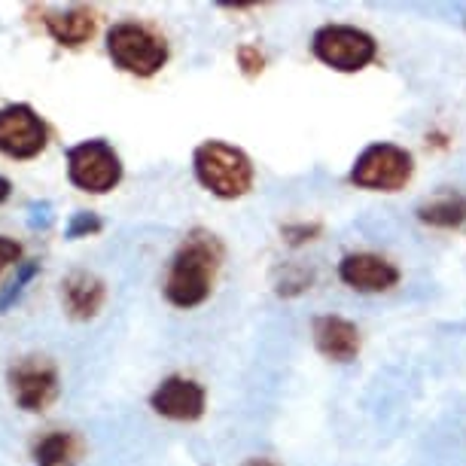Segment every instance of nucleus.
Wrapping results in <instances>:
<instances>
[{"label": "nucleus", "mask_w": 466, "mask_h": 466, "mask_svg": "<svg viewBox=\"0 0 466 466\" xmlns=\"http://www.w3.org/2000/svg\"><path fill=\"white\" fill-rule=\"evenodd\" d=\"M223 262V244L210 232H192L180 250L174 253L168 280H165V296L177 308H196L210 296V284Z\"/></svg>", "instance_id": "obj_1"}, {"label": "nucleus", "mask_w": 466, "mask_h": 466, "mask_svg": "<svg viewBox=\"0 0 466 466\" xmlns=\"http://www.w3.org/2000/svg\"><path fill=\"white\" fill-rule=\"evenodd\" d=\"M192 168L201 187L214 192L217 198H241L253 187V162L248 153L223 140H205L196 147Z\"/></svg>", "instance_id": "obj_2"}, {"label": "nucleus", "mask_w": 466, "mask_h": 466, "mask_svg": "<svg viewBox=\"0 0 466 466\" xmlns=\"http://www.w3.org/2000/svg\"><path fill=\"white\" fill-rule=\"evenodd\" d=\"M107 52L113 65L135 76H153L159 74L168 61V46L162 37L135 22H119L107 31Z\"/></svg>", "instance_id": "obj_3"}, {"label": "nucleus", "mask_w": 466, "mask_h": 466, "mask_svg": "<svg viewBox=\"0 0 466 466\" xmlns=\"http://www.w3.org/2000/svg\"><path fill=\"white\" fill-rule=\"evenodd\" d=\"M67 180L74 183L76 189L92 192V196H101V192H110L113 187H119L122 162H119L116 149L101 137L74 144L67 149Z\"/></svg>", "instance_id": "obj_4"}, {"label": "nucleus", "mask_w": 466, "mask_h": 466, "mask_svg": "<svg viewBox=\"0 0 466 466\" xmlns=\"http://www.w3.org/2000/svg\"><path fill=\"white\" fill-rule=\"evenodd\" d=\"M411 156L397 144H372L360 153V159L350 168V183L360 189L397 192L411 180Z\"/></svg>", "instance_id": "obj_5"}, {"label": "nucleus", "mask_w": 466, "mask_h": 466, "mask_svg": "<svg viewBox=\"0 0 466 466\" xmlns=\"http://www.w3.org/2000/svg\"><path fill=\"white\" fill-rule=\"evenodd\" d=\"M311 49L327 67L345 70V74L369 67L378 56L375 40L366 31L350 28V25H327V28H320L314 34Z\"/></svg>", "instance_id": "obj_6"}, {"label": "nucleus", "mask_w": 466, "mask_h": 466, "mask_svg": "<svg viewBox=\"0 0 466 466\" xmlns=\"http://www.w3.org/2000/svg\"><path fill=\"white\" fill-rule=\"evenodd\" d=\"M49 144V128L31 104H6L0 107V153L15 162H28Z\"/></svg>", "instance_id": "obj_7"}, {"label": "nucleus", "mask_w": 466, "mask_h": 466, "mask_svg": "<svg viewBox=\"0 0 466 466\" xmlns=\"http://www.w3.org/2000/svg\"><path fill=\"white\" fill-rule=\"evenodd\" d=\"M6 381H10L13 400L22 411H46L52 400L58 397V369L40 357L19 360L10 369Z\"/></svg>", "instance_id": "obj_8"}, {"label": "nucleus", "mask_w": 466, "mask_h": 466, "mask_svg": "<svg viewBox=\"0 0 466 466\" xmlns=\"http://www.w3.org/2000/svg\"><path fill=\"white\" fill-rule=\"evenodd\" d=\"M205 387L183 375L165 378L149 397V406L168 420H198L205 415Z\"/></svg>", "instance_id": "obj_9"}, {"label": "nucleus", "mask_w": 466, "mask_h": 466, "mask_svg": "<svg viewBox=\"0 0 466 466\" xmlns=\"http://www.w3.org/2000/svg\"><path fill=\"white\" fill-rule=\"evenodd\" d=\"M339 278L357 293H384V289L397 287L400 271L393 262L375 257V253H350L341 259Z\"/></svg>", "instance_id": "obj_10"}, {"label": "nucleus", "mask_w": 466, "mask_h": 466, "mask_svg": "<svg viewBox=\"0 0 466 466\" xmlns=\"http://www.w3.org/2000/svg\"><path fill=\"white\" fill-rule=\"evenodd\" d=\"M104 299H107V287L89 271H70L61 284V302L74 320H92L104 308Z\"/></svg>", "instance_id": "obj_11"}, {"label": "nucleus", "mask_w": 466, "mask_h": 466, "mask_svg": "<svg viewBox=\"0 0 466 466\" xmlns=\"http://www.w3.org/2000/svg\"><path fill=\"white\" fill-rule=\"evenodd\" d=\"M314 345L323 357L336 360V363H348L360 350V332L350 320L329 314V318L314 320Z\"/></svg>", "instance_id": "obj_12"}, {"label": "nucleus", "mask_w": 466, "mask_h": 466, "mask_svg": "<svg viewBox=\"0 0 466 466\" xmlns=\"http://www.w3.org/2000/svg\"><path fill=\"white\" fill-rule=\"evenodd\" d=\"M46 25L49 37L58 43V46H67V49H76L83 43H89L98 31V22H95V13L92 10H83V6H74V10H65V13H46Z\"/></svg>", "instance_id": "obj_13"}, {"label": "nucleus", "mask_w": 466, "mask_h": 466, "mask_svg": "<svg viewBox=\"0 0 466 466\" xmlns=\"http://www.w3.org/2000/svg\"><path fill=\"white\" fill-rule=\"evenodd\" d=\"M80 457H83V439L76 433H65V430H56V433L43 436L34 445V463L37 466H76Z\"/></svg>", "instance_id": "obj_14"}, {"label": "nucleus", "mask_w": 466, "mask_h": 466, "mask_svg": "<svg viewBox=\"0 0 466 466\" xmlns=\"http://www.w3.org/2000/svg\"><path fill=\"white\" fill-rule=\"evenodd\" d=\"M420 223L436 226V228H457L466 223V198L457 196V192H442L433 201L418 208Z\"/></svg>", "instance_id": "obj_15"}, {"label": "nucleus", "mask_w": 466, "mask_h": 466, "mask_svg": "<svg viewBox=\"0 0 466 466\" xmlns=\"http://www.w3.org/2000/svg\"><path fill=\"white\" fill-rule=\"evenodd\" d=\"M37 275H40V262L37 259H25V262L15 266V278L4 289H0V314H6L15 302H19L22 293L28 289V284Z\"/></svg>", "instance_id": "obj_16"}, {"label": "nucleus", "mask_w": 466, "mask_h": 466, "mask_svg": "<svg viewBox=\"0 0 466 466\" xmlns=\"http://www.w3.org/2000/svg\"><path fill=\"white\" fill-rule=\"evenodd\" d=\"M101 228H104V219L98 214H92V210H76V214L70 217L67 228H65V238L67 241L89 238V235H98Z\"/></svg>", "instance_id": "obj_17"}, {"label": "nucleus", "mask_w": 466, "mask_h": 466, "mask_svg": "<svg viewBox=\"0 0 466 466\" xmlns=\"http://www.w3.org/2000/svg\"><path fill=\"white\" fill-rule=\"evenodd\" d=\"M238 65L244 67V74L248 76H257V74H262V67H266V56H262L257 46H241L238 49Z\"/></svg>", "instance_id": "obj_18"}, {"label": "nucleus", "mask_w": 466, "mask_h": 466, "mask_svg": "<svg viewBox=\"0 0 466 466\" xmlns=\"http://www.w3.org/2000/svg\"><path fill=\"white\" fill-rule=\"evenodd\" d=\"M52 223V205L49 201H34L28 208V226L31 228H49Z\"/></svg>", "instance_id": "obj_19"}, {"label": "nucleus", "mask_w": 466, "mask_h": 466, "mask_svg": "<svg viewBox=\"0 0 466 466\" xmlns=\"http://www.w3.org/2000/svg\"><path fill=\"white\" fill-rule=\"evenodd\" d=\"M22 259V244L13 238H0V271Z\"/></svg>", "instance_id": "obj_20"}, {"label": "nucleus", "mask_w": 466, "mask_h": 466, "mask_svg": "<svg viewBox=\"0 0 466 466\" xmlns=\"http://www.w3.org/2000/svg\"><path fill=\"white\" fill-rule=\"evenodd\" d=\"M320 228L318 226H287L284 228V235H287V241L289 244H302V241H311L314 235H318Z\"/></svg>", "instance_id": "obj_21"}, {"label": "nucleus", "mask_w": 466, "mask_h": 466, "mask_svg": "<svg viewBox=\"0 0 466 466\" xmlns=\"http://www.w3.org/2000/svg\"><path fill=\"white\" fill-rule=\"evenodd\" d=\"M10 192H13V183L6 180V177H0V205H4V201L10 198Z\"/></svg>", "instance_id": "obj_22"}, {"label": "nucleus", "mask_w": 466, "mask_h": 466, "mask_svg": "<svg viewBox=\"0 0 466 466\" xmlns=\"http://www.w3.org/2000/svg\"><path fill=\"white\" fill-rule=\"evenodd\" d=\"M244 466H278V463L275 461H266V457H250V461L244 463Z\"/></svg>", "instance_id": "obj_23"}]
</instances>
